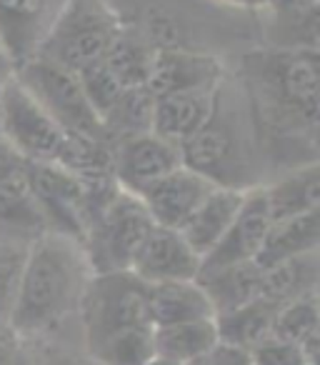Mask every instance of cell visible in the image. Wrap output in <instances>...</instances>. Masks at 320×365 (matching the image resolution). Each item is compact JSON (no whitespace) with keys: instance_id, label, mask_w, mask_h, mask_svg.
Segmentation results:
<instances>
[{"instance_id":"obj_30","label":"cell","mask_w":320,"mask_h":365,"mask_svg":"<svg viewBox=\"0 0 320 365\" xmlns=\"http://www.w3.org/2000/svg\"><path fill=\"white\" fill-rule=\"evenodd\" d=\"M86 348L98 365H143L155 355L150 325L118 330Z\"/></svg>"},{"instance_id":"obj_39","label":"cell","mask_w":320,"mask_h":365,"mask_svg":"<svg viewBox=\"0 0 320 365\" xmlns=\"http://www.w3.org/2000/svg\"><path fill=\"white\" fill-rule=\"evenodd\" d=\"M225 3L238 6V8H263V6H268V3H273V0H225Z\"/></svg>"},{"instance_id":"obj_34","label":"cell","mask_w":320,"mask_h":365,"mask_svg":"<svg viewBox=\"0 0 320 365\" xmlns=\"http://www.w3.org/2000/svg\"><path fill=\"white\" fill-rule=\"evenodd\" d=\"M188 365H253V360H250V353L245 348L218 340L213 348L205 350L200 358H195Z\"/></svg>"},{"instance_id":"obj_9","label":"cell","mask_w":320,"mask_h":365,"mask_svg":"<svg viewBox=\"0 0 320 365\" xmlns=\"http://www.w3.org/2000/svg\"><path fill=\"white\" fill-rule=\"evenodd\" d=\"M33 198L46 230L83 240L88 228V195L83 182L58 163H26Z\"/></svg>"},{"instance_id":"obj_8","label":"cell","mask_w":320,"mask_h":365,"mask_svg":"<svg viewBox=\"0 0 320 365\" xmlns=\"http://www.w3.org/2000/svg\"><path fill=\"white\" fill-rule=\"evenodd\" d=\"M16 78L21 86L61 123L68 133H86V135H103L100 118L86 101V93L78 81V73L33 56L23 66H18Z\"/></svg>"},{"instance_id":"obj_6","label":"cell","mask_w":320,"mask_h":365,"mask_svg":"<svg viewBox=\"0 0 320 365\" xmlns=\"http://www.w3.org/2000/svg\"><path fill=\"white\" fill-rule=\"evenodd\" d=\"M145 290L148 285L135 278L130 270L91 275L81 305H78L83 330H86V345L118 330L150 325Z\"/></svg>"},{"instance_id":"obj_35","label":"cell","mask_w":320,"mask_h":365,"mask_svg":"<svg viewBox=\"0 0 320 365\" xmlns=\"http://www.w3.org/2000/svg\"><path fill=\"white\" fill-rule=\"evenodd\" d=\"M21 338L11 328H0V365H16L21 358Z\"/></svg>"},{"instance_id":"obj_36","label":"cell","mask_w":320,"mask_h":365,"mask_svg":"<svg viewBox=\"0 0 320 365\" xmlns=\"http://www.w3.org/2000/svg\"><path fill=\"white\" fill-rule=\"evenodd\" d=\"M21 163H26V160H23V158L18 155V153L13 150L3 138H0V180H3L11 170H16Z\"/></svg>"},{"instance_id":"obj_2","label":"cell","mask_w":320,"mask_h":365,"mask_svg":"<svg viewBox=\"0 0 320 365\" xmlns=\"http://www.w3.org/2000/svg\"><path fill=\"white\" fill-rule=\"evenodd\" d=\"M243 68L258 120L275 138H308L315 143L320 115L318 48L258 51L245 58Z\"/></svg>"},{"instance_id":"obj_38","label":"cell","mask_w":320,"mask_h":365,"mask_svg":"<svg viewBox=\"0 0 320 365\" xmlns=\"http://www.w3.org/2000/svg\"><path fill=\"white\" fill-rule=\"evenodd\" d=\"M278 3L295 13H315V6H318V0H278Z\"/></svg>"},{"instance_id":"obj_3","label":"cell","mask_w":320,"mask_h":365,"mask_svg":"<svg viewBox=\"0 0 320 365\" xmlns=\"http://www.w3.org/2000/svg\"><path fill=\"white\" fill-rule=\"evenodd\" d=\"M223 81L218 86L213 115L190 140L180 145V158L183 165L208 178L213 185L248 190L260 185L253 178V145L235 108L228 106Z\"/></svg>"},{"instance_id":"obj_19","label":"cell","mask_w":320,"mask_h":365,"mask_svg":"<svg viewBox=\"0 0 320 365\" xmlns=\"http://www.w3.org/2000/svg\"><path fill=\"white\" fill-rule=\"evenodd\" d=\"M48 0H0V46L13 66H23L36 56L43 38V18Z\"/></svg>"},{"instance_id":"obj_14","label":"cell","mask_w":320,"mask_h":365,"mask_svg":"<svg viewBox=\"0 0 320 365\" xmlns=\"http://www.w3.org/2000/svg\"><path fill=\"white\" fill-rule=\"evenodd\" d=\"M213 188L215 185L208 178L190 170L188 165H178L168 175L148 185L138 198L145 205L153 223L178 230Z\"/></svg>"},{"instance_id":"obj_18","label":"cell","mask_w":320,"mask_h":365,"mask_svg":"<svg viewBox=\"0 0 320 365\" xmlns=\"http://www.w3.org/2000/svg\"><path fill=\"white\" fill-rule=\"evenodd\" d=\"M148 320L153 328L188 323V320L215 318L205 290L198 280H173V283H153L145 290Z\"/></svg>"},{"instance_id":"obj_25","label":"cell","mask_w":320,"mask_h":365,"mask_svg":"<svg viewBox=\"0 0 320 365\" xmlns=\"http://www.w3.org/2000/svg\"><path fill=\"white\" fill-rule=\"evenodd\" d=\"M318 250L305 253L298 258L283 260L270 268H263V283H260V298L273 305H285L305 293L318 290Z\"/></svg>"},{"instance_id":"obj_15","label":"cell","mask_w":320,"mask_h":365,"mask_svg":"<svg viewBox=\"0 0 320 365\" xmlns=\"http://www.w3.org/2000/svg\"><path fill=\"white\" fill-rule=\"evenodd\" d=\"M218 86L158 96L155 108H153L150 133L180 148L210 120L215 101H218Z\"/></svg>"},{"instance_id":"obj_27","label":"cell","mask_w":320,"mask_h":365,"mask_svg":"<svg viewBox=\"0 0 320 365\" xmlns=\"http://www.w3.org/2000/svg\"><path fill=\"white\" fill-rule=\"evenodd\" d=\"M278 313V305L258 298L243 308L228 310V313L215 315V328L223 343L238 345V348H255L260 340L273 333V320Z\"/></svg>"},{"instance_id":"obj_33","label":"cell","mask_w":320,"mask_h":365,"mask_svg":"<svg viewBox=\"0 0 320 365\" xmlns=\"http://www.w3.org/2000/svg\"><path fill=\"white\" fill-rule=\"evenodd\" d=\"M248 353H250L253 365H300V363H305L300 348L285 343V340L273 338V335L260 340V343L255 345V348H250Z\"/></svg>"},{"instance_id":"obj_7","label":"cell","mask_w":320,"mask_h":365,"mask_svg":"<svg viewBox=\"0 0 320 365\" xmlns=\"http://www.w3.org/2000/svg\"><path fill=\"white\" fill-rule=\"evenodd\" d=\"M0 138L26 163H56L66 130L13 76L0 86Z\"/></svg>"},{"instance_id":"obj_11","label":"cell","mask_w":320,"mask_h":365,"mask_svg":"<svg viewBox=\"0 0 320 365\" xmlns=\"http://www.w3.org/2000/svg\"><path fill=\"white\" fill-rule=\"evenodd\" d=\"M270 225H273V220H270V210L268 203H265L263 185L248 188L243 195V205H240L230 228L218 240V245L200 260V270L253 263L255 255L263 248V240L268 235Z\"/></svg>"},{"instance_id":"obj_26","label":"cell","mask_w":320,"mask_h":365,"mask_svg":"<svg viewBox=\"0 0 320 365\" xmlns=\"http://www.w3.org/2000/svg\"><path fill=\"white\" fill-rule=\"evenodd\" d=\"M218 328L215 318L188 320V323L165 325V328H153V345L155 355H163L175 363H193L195 358L210 350L218 343Z\"/></svg>"},{"instance_id":"obj_5","label":"cell","mask_w":320,"mask_h":365,"mask_svg":"<svg viewBox=\"0 0 320 365\" xmlns=\"http://www.w3.org/2000/svg\"><path fill=\"white\" fill-rule=\"evenodd\" d=\"M140 198L118 188L91 218L81 245L93 275L130 270L138 248L153 228Z\"/></svg>"},{"instance_id":"obj_21","label":"cell","mask_w":320,"mask_h":365,"mask_svg":"<svg viewBox=\"0 0 320 365\" xmlns=\"http://www.w3.org/2000/svg\"><path fill=\"white\" fill-rule=\"evenodd\" d=\"M320 248V208L293 218L275 220L263 240V248L253 263L258 268H270L283 260L315 253Z\"/></svg>"},{"instance_id":"obj_22","label":"cell","mask_w":320,"mask_h":365,"mask_svg":"<svg viewBox=\"0 0 320 365\" xmlns=\"http://www.w3.org/2000/svg\"><path fill=\"white\" fill-rule=\"evenodd\" d=\"M200 288L205 290L213 313H228V310L243 308L260 298V283H263V268L255 263L225 265V268L200 270L198 278Z\"/></svg>"},{"instance_id":"obj_24","label":"cell","mask_w":320,"mask_h":365,"mask_svg":"<svg viewBox=\"0 0 320 365\" xmlns=\"http://www.w3.org/2000/svg\"><path fill=\"white\" fill-rule=\"evenodd\" d=\"M273 338L295 345L303 353L305 363H318L320 345V308L318 290L305 293L290 303L280 305L273 320Z\"/></svg>"},{"instance_id":"obj_17","label":"cell","mask_w":320,"mask_h":365,"mask_svg":"<svg viewBox=\"0 0 320 365\" xmlns=\"http://www.w3.org/2000/svg\"><path fill=\"white\" fill-rule=\"evenodd\" d=\"M245 190L238 188H220L215 185L200 205L193 213L185 218V223L178 228V233L183 235L185 243L193 248V253L200 260L218 245V240L225 235V230L230 228L233 218L238 215L240 205H243Z\"/></svg>"},{"instance_id":"obj_4","label":"cell","mask_w":320,"mask_h":365,"mask_svg":"<svg viewBox=\"0 0 320 365\" xmlns=\"http://www.w3.org/2000/svg\"><path fill=\"white\" fill-rule=\"evenodd\" d=\"M123 21L108 0H66L43 33L36 56L78 73L103 61Z\"/></svg>"},{"instance_id":"obj_1","label":"cell","mask_w":320,"mask_h":365,"mask_svg":"<svg viewBox=\"0 0 320 365\" xmlns=\"http://www.w3.org/2000/svg\"><path fill=\"white\" fill-rule=\"evenodd\" d=\"M91 275L86 250L76 238L51 230L31 238L8 328L21 340L56 330L78 310Z\"/></svg>"},{"instance_id":"obj_31","label":"cell","mask_w":320,"mask_h":365,"mask_svg":"<svg viewBox=\"0 0 320 365\" xmlns=\"http://www.w3.org/2000/svg\"><path fill=\"white\" fill-rule=\"evenodd\" d=\"M28 243H31L28 235L0 230V328L8 325L13 305H16Z\"/></svg>"},{"instance_id":"obj_32","label":"cell","mask_w":320,"mask_h":365,"mask_svg":"<svg viewBox=\"0 0 320 365\" xmlns=\"http://www.w3.org/2000/svg\"><path fill=\"white\" fill-rule=\"evenodd\" d=\"M78 81H81V88L86 93V101L91 103V108L96 110L98 118L105 115L115 106L118 98L123 96V91H125V86L113 76L110 68L103 61L91 63L83 71H78Z\"/></svg>"},{"instance_id":"obj_29","label":"cell","mask_w":320,"mask_h":365,"mask_svg":"<svg viewBox=\"0 0 320 365\" xmlns=\"http://www.w3.org/2000/svg\"><path fill=\"white\" fill-rule=\"evenodd\" d=\"M153 108H155V96L148 91V86L125 88L115 106L100 118L103 135L110 143H118L123 138L150 133Z\"/></svg>"},{"instance_id":"obj_10","label":"cell","mask_w":320,"mask_h":365,"mask_svg":"<svg viewBox=\"0 0 320 365\" xmlns=\"http://www.w3.org/2000/svg\"><path fill=\"white\" fill-rule=\"evenodd\" d=\"M178 165H183L180 148L155 133H140L113 143V175L118 188L133 195H140L148 185Z\"/></svg>"},{"instance_id":"obj_28","label":"cell","mask_w":320,"mask_h":365,"mask_svg":"<svg viewBox=\"0 0 320 365\" xmlns=\"http://www.w3.org/2000/svg\"><path fill=\"white\" fill-rule=\"evenodd\" d=\"M155 48L150 46L145 36L135 28L120 26L115 33L110 48L103 56V63L110 68V73L125 88L145 86L148 71H150V58Z\"/></svg>"},{"instance_id":"obj_12","label":"cell","mask_w":320,"mask_h":365,"mask_svg":"<svg viewBox=\"0 0 320 365\" xmlns=\"http://www.w3.org/2000/svg\"><path fill=\"white\" fill-rule=\"evenodd\" d=\"M220 81H223V66L215 56L178 46H160L153 51L145 86L158 98L168 93L213 88Z\"/></svg>"},{"instance_id":"obj_20","label":"cell","mask_w":320,"mask_h":365,"mask_svg":"<svg viewBox=\"0 0 320 365\" xmlns=\"http://www.w3.org/2000/svg\"><path fill=\"white\" fill-rule=\"evenodd\" d=\"M270 220H285L320 208V168L315 160L290 168L285 175L263 185Z\"/></svg>"},{"instance_id":"obj_40","label":"cell","mask_w":320,"mask_h":365,"mask_svg":"<svg viewBox=\"0 0 320 365\" xmlns=\"http://www.w3.org/2000/svg\"><path fill=\"white\" fill-rule=\"evenodd\" d=\"M143 365H183V363H175V360H170V358H163V355H153L148 363H143Z\"/></svg>"},{"instance_id":"obj_23","label":"cell","mask_w":320,"mask_h":365,"mask_svg":"<svg viewBox=\"0 0 320 365\" xmlns=\"http://www.w3.org/2000/svg\"><path fill=\"white\" fill-rule=\"evenodd\" d=\"M0 230H11L28 238L46 233L43 215L33 198L26 163H21L0 180Z\"/></svg>"},{"instance_id":"obj_13","label":"cell","mask_w":320,"mask_h":365,"mask_svg":"<svg viewBox=\"0 0 320 365\" xmlns=\"http://www.w3.org/2000/svg\"><path fill=\"white\" fill-rule=\"evenodd\" d=\"M130 273L145 285L195 280L200 273V258L175 228L153 225L133 258Z\"/></svg>"},{"instance_id":"obj_41","label":"cell","mask_w":320,"mask_h":365,"mask_svg":"<svg viewBox=\"0 0 320 365\" xmlns=\"http://www.w3.org/2000/svg\"><path fill=\"white\" fill-rule=\"evenodd\" d=\"M300 365H318V363H300Z\"/></svg>"},{"instance_id":"obj_37","label":"cell","mask_w":320,"mask_h":365,"mask_svg":"<svg viewBox=\"0 0 320 365\" xmlns=\"http://www.w3.org/2000/svg\"><path fill=\"white\" fill-rule=\"evenodd\" d=\"M13 76H16V66H13V61L8 58V53L3 51V46H0V86L6 81H11Z\"/></svg>"},{"instance_id":"obj_16","label":"cell","mask_w":320,"mask_h":365,"mask_svg":"<svg viewBox=\"0 0 320 365\" xmlns=\"http://www.w3.org/2000/svg\"><path fill=\"white\" fill-rule=\"evenodd\" d=\"M56 163L78 178L88 193H108L118 188L113 175V143L105 135L66 130Z\"/></svg>"}]
</instances>
